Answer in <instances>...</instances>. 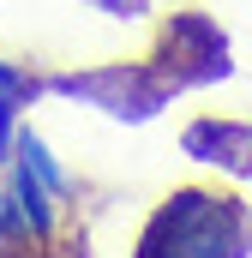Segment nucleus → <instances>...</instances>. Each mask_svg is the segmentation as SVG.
<instances>
[{"mask_svg":"<svg viewBox=\"0 0 252 258\" xmlns=\"http://www.w3.org/2000/svg\"><path fill=\"white\" fill-rule=\"evenodd\" d=\"M240 246H246V216L234 210V198L210 192L168 198V210L144 234V258H240Z\"/></svg>","mask_w":252,"mask_h":258,"instance_id":"obj_1","label":"nucleus"}]
</instances>
